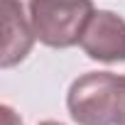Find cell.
Returning a JSON list of instances; mask_svg holds the SVG:
<instances>
[{"mask_svg": "<svg viewBox=\"0 0 125 125\" xmlns=\"http://www.w3.org/2000/svg\"><path fill=\"white\" fill-rule=\"evenodd\" d=\"M91 0H32L30 22L34 37L54 49L81 44V37L93 17Z\"/></svg>", "mask_w": 125, "mask_h": 125, "instance_id": "6da1fadb", "label": "cell"}, {"mask_svg": "<svg viewBox=\"0 0 125 125\" xmlns=\"http://www.w3.org/2000/svg\"><path fill=\"white\" fill-rule=\"evenodd\" d=\"M123 103V76L88 71L79 76L66 96L71 118L79 125H118Z\"/></svg>", "mask_w": 125, "mask_h": 125, "instance_id": "7a4b0ae2", "label": "cell"}, {"mask_svg": "<svg viewBox=\"0 0 125 125\" xmlns=\"http://www.w3.org/2000/svg\"><path fill=\"white\" fill-rule=\"evenodd\" d=\"M81 47L96 61H125V20L110 10H96L81 37Z\"/></svg>", "mask_w": 125, "mask_h": 125, "instance_id": "3957f363", "label": "cell"}, {"mask_svg": "<svg viewBox=\"0 0 125 125\" xmlns=\"http://www.w3.org/2000/svg\"><path fill=\"white\" fill-rule=\"evenodd\" d=\"M3 12V56L0 66L10 69L30 54L34 37L32 22H30V5L22 0H3L0 3Z\"/></svg>", "mask_w": 125, "mask_h": 125, "instance_id": "277c9868", "label": "cell"}, {"mask_svg": "<svg viewBox=\"0 0 125 125\" xmlns=\"http://www.w3.org/2000/svg\"><path fill=\"white\" fill-rule=\"evenodd\" d=\"M0 113H3V125H22V120L15 115V110H12L10 105H3Z\"/></svg>", "mask_w": 125, "mask_h": 125, "instance_id": "5b68a950", "label": "cell"}, {"mask_svg": "<svg viewBox=\"0 0 125 125\" xmlns=\"http://www.w3.org/2000/svg\"><path fill=\"white\" fill-rule=\"evenodd\" d=\"M118 125H125V76H123V103H120V115H118Z\"/></svg>", "mask_w": 125, "mask_h": 125, "instance_id": "8992f818", "label": "cell"}, {"mask_svg": "<svg viewBox=\"0 0 125 125\" xmlns=\"http://www.w3.org/2000/svg\"><path fill=\"white\" fill-rule=\"evenodd\" d=\"M39 125H61V123H56V120H44V123H39Z\"/></svg>", "mask_w": 125, "mask_h": 125, "instance_id": "52a82bcc", "label": "cell"}, {"mask_svg": "<svg viewBox=\"0 0 125 125\" xmlns=\"http://www.w3.org/2000/svg\"><path fill=\"white\" fill-rule=\"evenodd\" d=\"M22 3H27V5H30V3H32V0H22Z\"/></svg>", "mask_w": 125, "mask_h": 125, "instance_id": "ba28073f", "label": "cell"}]
</instances>
